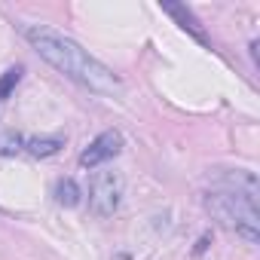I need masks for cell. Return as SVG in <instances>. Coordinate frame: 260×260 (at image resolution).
<instances>
[{
    "mask_svg": "<svg viewBox=\"0 0 260 260\" xmlns=\"http://www.w3.org/2000/svg\"><path fill=\"white\" fill-rule=\"evenodd\" d=\"M25 37H28V43L55 68V71H61L64 77H71L74 83H80V86H86V89H92V92H116L119 89V77L107 68V64H101L98 58H92L80 43H74L71 37H64V34H58V31H52V28H46V25H31V28H25Z\"/></svg>",
    "mask_w": 260,
    "mask_h": 260,
    "instance_id": "obj_1",
    "label": "cell"
},
{
    "mask_svg": "<svg viewBox=\"0 0 260 260\" xmlns=\"http://www.w3.org/2000/svg\"><path fill=\"white\" fill-rule=\"evenodd\" d=\"M257 178L245 169H236V175L230 172L208 196H205V208L226 226L236 230L239 236H245L248 242L260 239V211H257Z\"/></svg>",
    "mask_w": 260,
    "mask_h": 260,
    "instance_id": "obj_2",
    "label": "cell"
},
{
    "mask_svg": "<svg viewBox=\"0 0 260 260\" xmlns=\"http://www.w3.org/2000/svg\"><path fill=\"white\" fill-rule=\"evenodd\" d=\"M122 196V178L116 172H98L89 184V211L98 217H110L119 208Z\"/></svg>",
    "mask_w": 260,
    "mask_h": 260,
    "instance_id": "obj_3",
    "label": "cell"
},
{
    "mask_svg": "<svg viewBox=\"0 0 260 260\" xmlns=\"http://www.w3.org/2000/svg\"><path fill=\"white\" fill-rule=\"evenodd\" d=\"M122 150V135L116 132V128H107V132H101L83 153H80V166L83 169H98L104 162H110L113 156H119Z\"/></svg>",
    "mask_w": 260,
    "mask_h": 260,
    "instance_id": "obj_4",
    "label": "cell"
},
{
    "mask_svg": "<svg viewBox=\"0 0 260 260\" xmlns=\"http://www.w3.org/2000/svg\"><path fill=\"white\" fill-rule=\"evenodd\" d=\"M162 10H166V13H169V16H172V19H175L181 28H184V31H190V34H193L199 43H208L205 31H202V28H199V22H196V16H193V13H190L184 4H162Z\"/></svg>",
    "mask_w": 260,
    "mask_h": 260,
    "instance_id": "obj_5",
    "label": "cell"
},
{
    "mask_svg": "<svg viewBox=\"0 0 260 260\" xmlns=\"http://www.w3.org/2000/svg\"><path fill=\"white\" fill-rule=\"evenodd\" d=\"M25 147H28V153H31V156L43 159V156H52V153H58V150L64 147V141H61V138H31Z\"/></svg>",
    "mask_w": 260,
    "mask_h": 260,
    "instance_id": "obj_6",
    "label": "cell"
},
{
    "mask_svg": "<svg viewBox=\"0 0 260 260\" xmlns=\"http://www.w3.org/2000/svg\"><path fill=\"white\" fill-rule=\"evenodd\" d=\"M55 202L64 205V208L80 205V187H77V181H71V178L58 181V184H55Z\"/></svg>",
    "mask_w": 260,
    "mask_h": 260,
    "instance_id": "obj_7",
    "label": "cell"
},
{
    "mask_svg": "<svg viewBox=\"0 0 260 260\" xmlns=\"http://www.w3.org/2000/svg\"><path fill=\"white\" fill-rule=\"evenodd\" d=\"M22 74H25V68H22V64H16V68H10V71H4V77H0V101H7V98L13 95V89L19 86V80H22Z\"/></svg>",
    "mask_w": 260,
    "mask_h": 260,
    "instance_id": "obj_8",
    "label": "cell"
},
{
    "mask_svg": "<svg viewBox=\"0 0 260 260\" xmlns=\"http://www.w3.org/2000/svg\"><path fill=\"white\" fill-rule=\"evenodd\" d=\"M16 150H22V138L16 132H4L0 135V153H16Z\"/></svg>",
    "mask_w": 260,
    "mask_h": 260,
    "instance_id": "obj_9",
    "label": "cell"
}]
</instances>
